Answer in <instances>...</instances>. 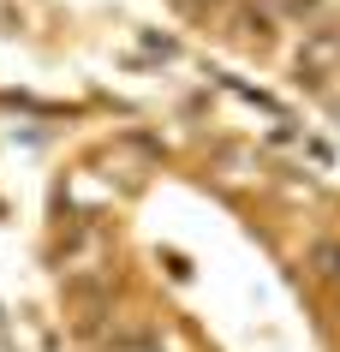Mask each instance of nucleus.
Here are the masks:
<instances>
[{
  "label": "nucleus",
  "instance_id": "obj_1",
  "mask_svg": "<svg viewBox=\"0 0 340 352\" xmlns=\"http://www.w3.org/2000/svg\"><path fill=\"white\" fill-rule=\"evenodd\" d=\"M310 263H317V269H322L328 280H340V245H335V239H322L317 251H310Z\"/></svg>",
  "mask_w": 340,
  "mask_h": 352
}]
</instances>
